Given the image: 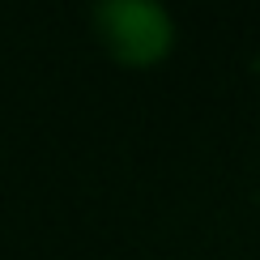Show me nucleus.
Masks as SVG:
<instances>
[{"label":"nucleus","instance_id":"nucleus-1","mask_svg":"<svg viewBox=\"0 0 260 260\" xmlns=\"http://www.w3.org/2000/svg\"><path fill=\"white\" fill-rule=\"evenodd\" d=\"M90 30L120 69L145 73L175 51V17L162 0H94Z\"/></svg>","mask_w":260,"mask_h":260}]
</instances>
